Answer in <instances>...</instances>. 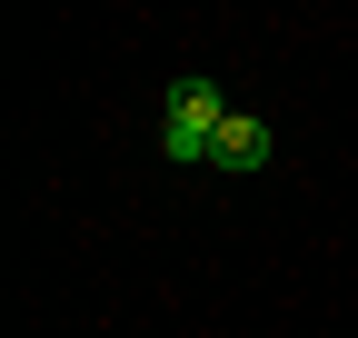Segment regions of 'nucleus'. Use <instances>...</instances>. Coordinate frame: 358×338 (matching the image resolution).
<instances>
[{
    "instance_id": "obj_1",
    "label": "nucleus",
    "mask_w": 358,
    "mask_h": 338,
    "mask_svg": "<svg viewBox=\"0 0 358 338\" xmlns=\"http://www.w3.org/2000/svg\"><path fill=\"white\" fill-rule=\"evenodd\" d=\"M219 119H229V100H219V80H169V119H159V149L179 169H199L209 140H219Z\"/></svg>"
},
{
    "instance_id": "obj_2",
    "label": "nucleus",
    "mask_w": 358,
    "mask_h": 338,
    "mask_svg": "<svg viewBox=\"0 0 358 338\" xmlns=\"http://www.w3.org/2000/svg\"><path fill=\"white\" fill-rule=\"evenodd\" d=\"M268 149H279V140H268V119H259V110H229V119H219V140H209V169H268Z\"/></svg>"
}]
</instances>
